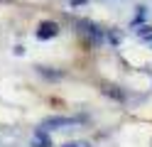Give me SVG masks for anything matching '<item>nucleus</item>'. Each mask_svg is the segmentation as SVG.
Wrapping results in <instances>:
<instances>
[{
	"instance_id": "obj_1",
	"label": "nucleus",
	"mask_w": 152,
	"mask_h": 147,
	"mask_svg": "<svg viewBox=\"0 0 152 147\" xmlns=\"http://www.w3.org/2000/svg\"><path fill=\"white\" fill-rule=\"evenodd\" d=\"M59 34V25L56 22H39V27H37V39H52Z\"/></svg>"
},
{
	"instance_id": "obj_2",
	"label": "nucleus",
	"mask_w": 152,
	"mask_h": 147,
	"mask_svg": "<svg viewBox=\"0 0 152 147\" xmlns=\"http://www.w3.org/2000/svg\"><path fill=\"white\" fill-rule=\"evenodd\" d=\"M81 118H47L42 123V127H69V125H79Z\"/></svg>"
},
{
	"instance_id": "obj_3",
	"label": "nucleus",
	"mask_w": 152,
	"mask_h": 147,
	"mask_svg": "<svg viewBox=\"0 0 152 147\" xmlns=\"http://www.w3.org/2000/svg\"><path fill=\"white\" fill-rule=\"evenodd\" d=\"M32 147H52V142H49V137L42 135V130H39L37 137H34V142H32Z\"/></svg>"
},
{
	"instance_id": "obj_4",
	"label": "nucleus",
	"mask_w": 152,
	"mask_h": 147,
	"mask_svg": "<svg viewBox=\"0 0 152 147\" xmlns=\"http://www.w3.org/2000/svg\"><path fill=\"white\" fill-rule=\"evenodd\" d=\"M61 147H88V142H66Z\"/></svg>"
},
{
	"instance_id": "obj_5",
	"label": "nucleus",
	"mask_w": 152,
	"mask_h": 147,
	"mask_svg": "<svg viewBox=\"0 0 152 147\" xmlns=\"http://www.w3.org/2000/svg\"><path fill=\"white\" fill-rule=\"evenodd\" d=\"M150 39H152V37H150Z\"/></svg>"
}]
</instances>
